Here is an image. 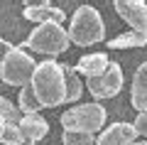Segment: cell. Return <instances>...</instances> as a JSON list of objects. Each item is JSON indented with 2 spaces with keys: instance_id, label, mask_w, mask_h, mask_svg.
<instances>
[{
  "instance_id": "1",
  "label": "cell",
  "mask_w": 147,
  "mask_h": 145,
  "mask_svg": "<svg viewBox=\"0 0 147 145\" xmlns=\"http://www.w3.org/2000/svg\"><path fill=\"white\" fill-rule=\"evenodd\" d=\"M32 91H34L37 101L42 108H57L66 99V84H64V69L54 59H44L37 62L34 74L30 81Z\"/></svg>"
},
{
  "instance_id": "2",
  "label": "cell",
  "mask_w": 147,
  "mask_h": 145,
  "mask_svg": "<svg viewBox=\"0 0 147 145\" xmlns=\"http://www.w3.org/2000/svg\"><path fill=\"white\" fill-rule=\"evenodd\" d=\"M66 35H69V42L76 47H88V44L103 42L105 25H103L100 12L91 5H79L76 12L71 15V25H69Z\"/></svg>"
},
{
  "instance_id": "3",
  "label": "cell",
  "mask_w": 147,
  "mask_h": 145,
  "mask_svg": "<svg viewBox=\"0 0 147 145\" xmlns=\"http://www.w3.org/2000/svg\"><path fill=\"white\" fill-rule=\"evenodd\" d=\"M69 35L61 25H54V22H47V25H37L34 30L30 32L25 42H22V49H32V52L47 54V57H57V54L66 52L69 49Z\"/></svg>"
},
{
  "instance_id": "4",
  "label": "cell",
  "mask_w": 147,
  "mask_h": 145,
  "mask_svg": "<svg viewBox=\"0 0 147 145\" xmlns=\"http://www.w3.org/2000/svg\"><path fill=\"white\" fill-rule=\"evenodd\" d=\"M105 108L100 103H79L74 108L64 111L61 125L64 130H74V133H88L96 135L105 123Z\"/></svg>"
},
{
  "instance_id": "5",
  "label": "cell",
  "mask_w": 147,
  "mask_h": 145,
  "mask_svg": "<svg viewBox=\"0 0 147 145\" xmlns=\"http://www.w3.org/2000/svg\"><path fill=\"white\" fill-rule=\"evenodd\" d=\"M37 62L32 59V54H27V49L22 47H12V52L5 57V62L0 64V79L7 86H27L32 81Z\"/></svg>"
},
{
  "instance_id": "6",
  "label": "cell",
  "mask_w": 147,
  "mask_h": 145,
  "mask_svg": "<svg viewBox=\"0 0 147 145\" xmlns=\"http://www.w3.org/2000/svg\"><path fill=\"white\" fill-rule=\"evenodd\" d=\"M86 88H88V93L96 101L118 96L120 88H123V69H120V64L110 62L108 69H105L98 79H86Z\"/></svg>"
},
{
  "instance_id": "7",
  "label": "cell",
  "mask_w": 147,
  "mask_h": 145,
  "mask_svg": "<svg viewBox=\"0 0 147 145\" xmlns=\"http://www.w3.org/2000/svg\"><path fill=\"white\" fill-rule=\"evenodd\" d=\"M115 12L130 25L132 32L147 35V3L145 0H115Z\"/></svg>"
},
{
  "instance_id": "8",
  "label": "cell",
  "mask_w": 147,
  "mask_h": 145,
  "mask_svg": "<svg viewBox=\"0 0 147 145\" xmlns=\"http://www.w3.org/2000/svg\"><path fill=\"white\" fill-rule=\"evenodd\" d=\"M22 15L30 22H37V25H47V22H54V25H61L66 20V12L61 7H54L49 0H39V3H25V10Z\"/></svg>"
},
{
  "instance_id": "9",
  "label": "cell",
  "mask_w": 147,
  "mask_h": 145,
  "mask_svg": "<svg viewBox=\"0 0 147 145\" xmlns=\"http://www.w3.org/2000/svg\"><path fill=\"white\" fill-rule=\"evenodd\" d=\"M132 143H137V133L132 123H125V120L110 123L96 138V145H132Z\"/></svg>"
},
{
  "instance_id": "10",
  "label": "cell",
  "mask_w": 147,
  "mask_h": 145,
  "mask_svg": "<svg viewBox=\"0 0 147 145\" xmlns=\"http://www.w3.org/2000/svg\"><path fill=\"white\" fill-rule=\"evenodd\" d=\"M108 64H110V59H108V54L105 52H93V54H84V57L76 62V74H84L86 79H98L100 74L108 69Z\"/></svg>"
},
{
  "instance_id": "11",
  "label": "cell",
  "mask_w": 147,
  "mask_h": 145,
  "mask_svg": "<svg viewBox=\"0 0 147 145\" xmlns=\"http://www.w3.org/2000/svg\"><path fill=\"white\" fill-rule=\"evenodd\" d=\"M130 103L137 111H147V62H142L132 74V88H130Z\"/></svg>"
},
{
  "instance_id": "12",
  "label": "cell",
  "mask_w": 147,
  "mask_h": 145,
  "mask_svg": "<svg viewBox=\"0 0 147 145\" xmlns=\"http://www.w3.org/2000/svg\"><path fill=\"white\" fill-rule=\"evenodd\" d=\"M17 128H20V133L25 135L27 140H32V143L37 145V140H42L44 135L49 133V123L42 118L39 113H32V116H22L20 123H17Z\"/></svg>"
},
{
  "instance_id": "13",
  "label": "cell",
  "mask_w": 147,
  "mask_h": 145,
  "mask_svg": "<svg viewBox=\"0 0 147 145\" xmlns=\"http://www.w3.org/2000/svg\"><path fill=\"white\" fill-rule=\"evenodd\" d=\"M61 69H64V84H66L64 103H76L81 99V93H84V81H81V76L76 74V69L71 64H61Z\"/></svg>"
},
{
  "instance_id": "14",
  "label": "cell",
  "mask_w": 147,
  "mask_h": 145,
  "mask_svg": "<svg viewBox=\"0 0 147 145\" xmlns=\"http://www.w3.org/2000/svg\"><path fill=\"white\" fill-rule=\"evenodd\" d=\"M147 44V35H142V32H123V35L113 37V39H108V49H127V47H145Z\"/></svg>"
},
{
  "instance_id": "15",
  "label": "cell",
  "mask_w": 147,
  "mask_h": 145,
  "mask_svg": "<svg viewBox=\"0 0 147 145\" xmlns=\"http://www.w3.org/2000/svg\"><path fill=\"white\" fill-rule=\"evenodd\" d=\"M39 101H37L34 91H32V86L27 84V86L20 88V96H17V111H20L22 116H32V113H39Z\"/></svg>"
},
{
  "instance_id": "16",
  "label": "cell",
  "mask_w": 147,
  "mask_h": 145,
  "mask_svg": "<svg viewBox=\"0 0 147 145\" xmlns=\"http://www.w3.org/2000/svg\"><path fill=\"white\" fill-rule=\"evenodd\" d=\"M0 143L5 145H34L32 140H27L25 135L20 133V128L12 123H5V130H3V135H0Z\"/></svg>"
},
{
  "instance_id": "17",
  "label": "cell",
  "mask_w": 147,
  "mask_h": 145,
  "mask_svg": "<svg viewBox=\"0 0 147 145\" xmlns=\"http://www.w3.org/2000/svg\"><path fill=\"white\" fill-rule=\"evenodd\" d=\"M0 118L5 120V123H12V125H17L20 118H22V113L17 111V106L12 103L10 99H5V96H0Z\"/></svg>"
},
{
  "instance_id": "18",
  "label": "cell",
  "mask_w": 147,
  "mask_h": 145,
  "mask_svg": "<svg viewBox=\"0 0 147 145\" xmlns=\"http://www.w3.org/2000/svg\"><path fill=\"white\" fill-rule=\"evenodd\" d=\"M61 143H64V145H96V135H88V133H74V130H64Z\"/></svg>"
},
{
  "instance_id": "19",
  "label": "cell",
  "mask_w": 147,
  "mask_h": 145,
  "mask_svg": "<svg viewBox=\"0 0 147 145\" xmlns=\"http://www.w3.org/2000/svg\"><path fill=\"white\" fill-rule=\"evenodd\" d=\"M132 128H135L137 135H145V138H147V111H140V113H137Z\"/></svg>"
},
{
  "instance_id": "20",
  "label": "cell",
  "mask_w": 147,
  "mask_h": 145,
  "mask_svg": "<svg viewBox=\"0 0 147 145\" xmlns=\"http://www.w3.org/2000/svg\"><path fill=\"white\" fill-rule=\"evenodd\" d=\"M10 52H12V44H10L7 39H3V37H0V64L5 62V57H7Z\"/></svg>"
},
{
  "instance_id": "21",
  "label": "cell",
  "mask_w": 147,
  "mask_h": 145,
  "mask_svg": "<svg viewBox=\"0 0 147 145\" xmlns=\"http://www.w3.org/2000/svg\"><path fill=\"white\" fill-rule=\"evenodd\" d=\"M3 130H5V120L0 118V135H3Z\"/></svg>"
},
{
  "instance_id": "22",
  "label": "cell",
  "mask_w": 147,
  "mask_h": 145,
  "mask_svg": "<svg viewBox=\"0 0 147 145\" xmlns=\"http://www.w3.org/2000/svg\"><path fill=\"white\" fill-rule=\"evenodd\" d=\"M132 145H147V140H142V143H132Z\"/></svg>"
}]
</instances>
